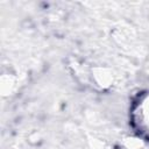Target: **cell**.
I'll return each mask as SVG.
<instances>
[{
	"label": "cell",
	"mask_w": 149,
	"mask_h": 149,
	"mask_svg": "<svg viewBox=\"0 0 149 149\" xmlns=\"http://www.w3.org/2000/svg\"><path fill=\"white\" fill-rule=\"evenodd\" d=\"M132 125L142 139H149V91L141 93L133 102Z\"/></svg>",
	"instance_id": "1"
}]
</instances>
